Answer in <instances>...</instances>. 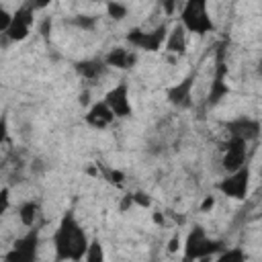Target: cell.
Masks as SVG:
<instances>
[{
    "label": "cell",
    "instance_id": "2e32d148",
    "mask_svg": "<svg viewBox=\"0 0 262 262\" xmlns=\"http://www.w3.org/2000/svg\"><path fill=\"white\" fill-rule=\"evenodd\" d=\"M106 61H102V59H84V61H78L76 63V72H78V76L80 78H84V80H98V78H102L104 76V72H106Z\"/></svg>",
    "mask_w": 262,
    "mask_h": 262
},
{
    "label": "cell",
    "instance_id": "e0dca14e",
    "mask_svg": "<svg viewBox=\"0 0 262 262\" xmlns=\"http://www.w3.org/2000/svg\"><path fill=\"white\" fill-rule=\"evenodd\" d=\"M18 219L23 225L27 227H35L37 225V219H39V203L35 201H27L18 207Z\"/></svg>",
    "mask_w": 262,
    "mask_h": 262
},
{
    "label": "cell",
    "instance_id": "7c38bea8",
    "mask_svg": "<svg viewBox=\"0 0 262 262\" xmlns=\"http://www.w3.org/2000/svg\"><path fill=\"white\" fill-rule=\"evenodd\" d=\"M227 133L231 137H239V139H246V141H252L260 135V125L258 121L254 119H248V117H239L235 121H231L227 125Z\"/></svg>",
    "mask_w": 262,
    "mask_h": 262
},
{
    "label": "cell",
    "instance_id": "3957f363",
    "mask_svg": "<svg viewBox=\"0 0 262 262\" xmlns=\"http://www.w3.org/2000/svg\"><path fill=\"white\" fill-rule=\"evenodd\" d=\"M225 246L221 242H213L203 227H192V231L186 235L184 242V258L186 260H205L219 256Z\"/></svg>",
    "mask_w": 262,
    "mask_h": 262
},
{
    "label": "cell",
    "instance_id": "4fadbf2b",
    "mask_svg": "<svg viewBox=\"0 0 262 262\" xmlns=\"http://www.w3.org/2000/svg\"><path fill=\"white\" fill-rule=\"evenodd\" d=\"M186 29L182 23L174 25V29L168 31V37H166V43H164V49L168 53H176V55H182L186 51Z\"/></svg>",
    "mask_w": 262,
    "mask_h": 262
},
{
    "label": "cell",
    "instance_id": "d6986e66",
    "mask_svg": "<svg viewBox=\"0 0 262 262\" xmlns=\"http://www.w3.org/2000/svg\"><path fill=\"white\" fill-rule=\"evenodd\" d=\"M106 10H108V14H111L113 18H123V16L127 14V8H125V6H123L119 0H108Z\"/></svg>",
    "mask_w": 262,
    "mask_h": 262
},
{
    "label": "cell",
    "instance_id": "ba28073f",
    "mask_svg": "<svg viewBox=\"0 0 262 262\" xmlns=\"http://www.w3.org/2000/svg\"><path fill=\"white\" fill-rule=\"evenodd\" d=\"M33 12H35L33 4L20 6V8L12 14L10 25H8V29L4 31V35H6L8 39H12V41L25 39V37L29 35V31H31V25H33Z\"/></svg>",
    "mask_w": 262,
    "mask_h": 262
},
{
    "label": "cell",
    "instance_id": "5b68a950",
    "mask_svg": "<svg viewBox=\"0 0 262 262\" xmlns=\"http://www.w3.org/2000/svg\"><path fill=\"white\" fill-rule=\"evenodd\" d=\"M37 248H39V229L29 227V231L14 242L12 250L6 254V260L8 262H31L37 254Z\"/></svg>",
    "mask_w": 262,
    "mask_h": 262
},
{
    "label": "cell",
    "instance_id": "7a4b0ae2",
    "mask_svg": "<svg viewBox=\"0 0 262 262\" xmlns=\"http://www.w3.org/2000/svg\"><path fill=\"white\" fill-rule=\"evenodd\" d=\"M180 23L188 33L194 35H207L215 29L213 18L209 16L207 0H184L180 10Z\"/></svg>",
    "mask_w": 262,
    "mask_h": 262
},
{
    "label": "cell",
    "instance_id": "9c48e42d",
    "mask_svg": "<svg viewBox=\"0 0 262 262\" xmlns=\"http://www.w3.org/2000/svg\"><path fill=\"white\" fill-rule=\"evenodd\" d=\"M104 100L113 108L115 117H131L133 115L131 100H129V84H127V80H121L115 88H111L106 92Z\"/></svg>",
    "mask_w": 262,
    "mask_h": 262
},
{
    "label": "cell",
    "instance_id": "603a6c76",
    "mask_svg": "<svg viewBox=\"0 0 262 262\" xmlns=\"http://www.w3.org/2000/svg\"><path fill=\"white\" fill-rule=\"evenodd\" d=\"M260 219H262V209H260Z\"/></svg>",
    "mask_w": 262,
    "mask_h": 262
},
{
    "label": "cell",
    "instance_id": "5bb4252c",
    "mask_svg": "<svg viewBox=\"0 0 262 262\" xmlns=\"http://www.w3.org/2000/svg\"><path fill=\"white\" fill-rule=\"evenodd\" d=\"M135 59H137L135 51L125 49V47H115V49H111V51L106 53V57H104L106 66L117 68V70H129V68H133Z\"/></svg>",
    "mask_w": 262,
    "mask_h": 262
},
{
    "label": "cell",
    "instance_id": "30bf717a",
    "mask_svg": "<svg viewBox=\"0 0 262 262\" xmlns=\"http://www.w3.org/2000/svg\"><path fill=\"white\" fill-rule=\"evenodd\" d=\"M225 74H227V68H225V61H223V49H219V53H217V66H215V78H213L211 92H209V98H207V104L209 106L217 104L229 92V86L225 82Z\"/></svg>",
    "mask_w": 262,
    "mask_h": 262
},
{
    "label": "cell",
    "instance_id": "8fae6325",
    "mask_svg": "<svg viewBox=\"0 0 262 262\" xmlns=\"http://www.w3.org/2000/svg\"><path fill=\"white\" fill-rule=\"evenodd\" d=\"M86 123L90 125V127H94V129H104V127H108L113 121H115V113H113V108L106 104V100H100V102H94L90 108H88V113H86Z\"/></svg>",
    "mask_w": 262,
    "mask_h": 262
},
{
    "label": "cell",
    "instance_id": "277c9868",
    "mask_svg": "<svg viewBox=\"0 0 262 262\" xmlns=\"http://www.w3.org/2000/svg\"><path fill=\"white\" fill-rule=\"evenodd\" d=\"M166 37H168V29H166V25H160V27H156L154 31L133 29V31H129V35H127V41H129L133 47H137V49L158 51V49L166 43Z\"/></svg>",
    "mask_w": 262,
    "mask_h": 262
},
{
    "label": "cell",
    "instance_id": "7402d4cb",
    "mask_svg": "<svg viewBox=\"0 0 262 262\" xmlns=\"http://www.w3.org/2000/svg\"><path fill=\"white\" fill-rule=\"evenodd\" d=\"M90 2H104V0H90ZM108 2V0H106Z\"/></svg>",
    "mask_w": 262,
    "mask_h": 262
},
{
    "label": "cell",
    "instance_id": "6da1fadb",
    "mask_svg": "<svg viewBox=\"0 0 262 262\" xmlns=\"http://www.w3.org/2000/svg\"><path fill=\"white\" fill-rule=\"evenodd\" d=\"M88 246H90V242H88L82 225L78 223L74 213L68 211L63 215V219L59 221V227L53 233L55 258L57 260H82V258H86Z\"/></svg>",
    "mask_w": 262,
    "mask_h": 262
},
{
    "label": "cell",
    "instance_id": "8992f818",
    "mask_svg": "<svg viewBox=\"0 0 262 262\" xmlns=\"http://www.w3.org/2000/svg\"><path fill=\"white\" fill-rule=\"evenodd\" d=\"M248 184H250V168L242 166L235 172H227V176L217 184L219 192H223L229 199H244L248 192Z\"/></svg>",
    "mask_w": 262,
    "mask_h": 262
},
{
    "label": "cell",
    "instance_id": "9a60e30c",
    "mask_svg": "<svg viewBox=\"0 0 262 262\" xmlns=\"http://www.w3.org/2000/svg\"><path fill=\"white\" fill-rule=\"evenodd\" d=\"M192 84H194V74H190L188 78H184L180 84L172 86V88L168 90V98H170V102L176 104V106H188V104H190Z\"/></svg>",
    "mask_w": 262,
    "mask_h": 262
},
{
    "label": "cell",
    "instance_id": "52a82bcc",
    "mask_svg": "<svg viewBox=\"0 0 262 262\" xmlns=\"http://www.w3.org/2000/svg\"><path fill=\"white\" fill-rule=\"evenodd\" d=\"M246 145H248L246 139L229 135V141L225 143V151H223V158H221V166H223L225 172H235L242 166H246V158H248V147Z\"/></svg>",
    "mask_w": 262,
    "mask_h": 262
},
{
    "label": "cell",
    "instance_id": "44dd1931",
    "mask_svg": "<svg viewBox=\"0 0 262 262\" xmlns=\"http://www.w3.org/2000/svg\"><path fill=\"white\" fill-rule=\"evenodd\" d=\"M213 205H215V199H213V196H207V199H205V203L201 205V209H203V211H207V209H211Z\"/></svg>",
    "mask_w": 262,
    "mask_h": 262
},
{
    "label": "cell",
    "instance_id": "ac0fdd59",
    "mask_svg": "<svg viewBox=\"0 0 262 262\" xmlns=\"http://www.w3.org/2000/svg\"><path fill=\"white\" fill-rule=\"evenodd\" d=\"M70 25H76L78 29H84V31H92L96 27V18L94 16H86V14H80V16L70 18Z\"/></svg>",
    "mask_w": 262,
    "mask_h": 262
},
{
    "label": "cell",
    "instance_id": "ffe728a7",
    "mask_svg": "<svg viewBox=\"0 0 262 262\" xmlns=\"http://www.w3.org/2000/svg\"><path fill=\"white\" fill-rule=\"evenodd\" d=\"M102 258V252H100V244L94 239V242H90V246H88V252H86V260H100Z\"/></svg>",
    "mask_w": 262,
    "mask_h": 262
}]
</instances>
